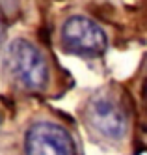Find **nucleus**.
<instances>
[{"mask_svg": "<svg viewBox=\"0 0 147 155\" xmlns=\"http://www.w3.org/2000/svg\"><path fill=\"white\" fill-rule=\"evenodd\" d=\"M8 71L26 88L37 92L49 82V65L36 45L26 39H15L6 49Z\"/></svg>", "mask_w": 147, "mask_h": 155, "instance_id": "nucleus-1", "label": "nucleus"}, {"mask_svg": "<svg viewBox=\"0 0 147 155\" xmlns=\"http://www.w3.org/2000/svg\"><path fill=\"white\" fill-rule=\"evenodd\" d=\"M88 121L101 137L110 140H121L129 129V114L116 94L99 92L88 103Z\"/></svg>", "mask_w": 147, "mask_h": 155, "instance_id": "nucleus-2", "label": "nucleus"}, {"mask_svg": "<svg viewBox=\"0 0 147 155\" xmlns=\"http://www.w3.org/2000/svg\"><path fill=\"white\" fill-rule=\"evenodd\" d=\"M62 41L67 51L82 56H101L108 43L104 30L84 15H75L65 21L62 26Z\"/></svg>", "mask_w": 147, "mask_h": 155, "instance_id": "nucleus-3", "label": "nucleus"}, {"mask_svg": "<svg viewBox=\"0 0 147 155\" xmlns=\"http://www.w3.org/2000/svg\"><path fill=\"white\" fill-rule=\"evenodd\" d=\"M26 155H76L71 135L58 124L39 121L26 131Z\"/></svg>", "mask_w": 147, "mask_h": 155, "instance_id": "nucleus-4", "label": "nucleus"}, {"mask_svg": "<svg viewBox=\"0 0 147 155\" xmlns=\"http://www.w3.org/2000/svg\"><path fill=\"white\" fill-rule=\"evenodd\" d=\"M143 99H145V103H147V81L143 84Z\"/></svg>", "mask_w": 147, "mask_h": 155, "instance_id": "nucleus-5", "label": "nucleus"}, {"mask_svg": "<svg viewBox=\"0 0 147 155\" xmlns=\"http://www.w3.org/2000/svg\"><path fill=\"white\" fill-rule=\"evenodd\" d=\"M0 36H2V25H0Z\"/></svg>", "mask_w": 147, "mask_h": 155, "instance_id": "nucleus-6", "label": "nucleus"}]
</instances>
